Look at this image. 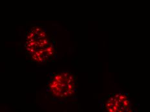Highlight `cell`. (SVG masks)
Returning a JSON list of instances; mask_svg holds the SVG:
<instances>
[{
  "label": "cell",
  "instance_id": "2",
  "mask_svg": "<svg viewBox=\"0 0 150 112\" xmlns=\"http://www.w3.org/2000/svg\"><path fill=\"white\" fill-rule=\"evenodd\" d=\"M76 81L73 74L61 72L55 74L49 84V91L53 97L64 100L73 96L76 91Z\"/></svg>",
  "mask_w": 150,
  "mask_h": 112
},
{
  "label": "cell",
  "instance_id": "3",
  "mask_svg": "<svg viewBox=\"0 0 150 112\" xmlns=\"http://www.w3.org/2000/svg\"><path fill=\"white\" fill-rule=\"evenodd\" d=\"M102 108L104 112H137L129 96L123 92L109 95L103 101Z\"/></svg>",
  "mask_w": 150,
  "mask_h": 112
},
{
  "label": "cell",
  "instance_id": "1",
  "mask_svg": "<svg viewBox=\"0 0 150 112\" xmlns=\"http://www.w3.org/2000/svg\"><path fill=\"white\" fill-rule=\"evenodd\" d=\"M27 50L34 61L42 63L54 55V49L45 33L38 27L33 28L27 36Z\"/></svg>",
  "mask_w": 150,
  "mask_h": 112
}]
</instances>
